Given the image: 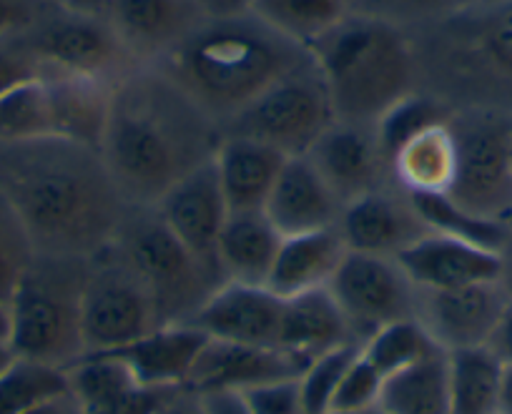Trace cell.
Here are the masks:
<instances>
[{
    "mask_svg": "<svg viewBox=\"0 0 512 414\" xmlns=\"http://www.w3.org/2000/svg\"><path fill=\"white\" fill-rule=\"evenodd\" d=\"M13 357H16V354H13L11 344L0 342V372H3V369L13 362Z\"/></svg>",
    "mask_w": 512,
    "mask_h": 414,
    "instance_id": "cell-53",
    "label": "cell"
},
{
    "mask_svg": "<svg viewBox=\"0 0 512 414\" xmlns=\"http://www.w3.org/2000/svg\"><path fill=\"white\" fill-rule=\"evenodd\" d=\"M452 108L445 106L440 98H435L432 93L420 91L402 98L400 103L384 113L377 123H374V131H377L379 144H382L384 156L390 161V156L405 144L407 138H412L415 133H420L422 128L432 126V123H440L450 116Z\"/></svg>",
    "mask_w": 512,
    "mask_h": 414,
    "instance_id": "cell-36",
    "label": "cell"
},
{
    "mask_svg": "<svg viewBox=\"0 0 512 414\" xmlns=\"http://www.w3.org/2000/svg\"><path fill=\"white\" fill-rule=\"evenodd\" d=\"M507 302L500 279L452 289H417L415 319L445 352L485 347Z\"/></svg>",
    "mask_w": 512,
    "mask_h": 414,
    "instance_id": "cell-13",
    "label": "cell"
},
{
    "mask_svg": "<svg viewBox=\"0 0 512 414\" xmlns=\"http://www.w3.org/2000/svg\"><path fill=\"white\" fill-rule=\"evenodd\" d=\"M221 138L219 123L166 73L139 66L113 86L98 154L128 206H156L214 159Z\"/></svg>",
    "mask_w": 512,
    "mask_h": 414,
    "instance_id": "cell-2",
    "label": "cell"
},
{
    "mask_svg": "<svg viewBox=\"0 0 512 414\" xmlns=\"http://www.w3.org/2000/svg\"><path fill=\"white\" fill-rule=\"evenodd\" d=\"M437 349L440 347L432 342V337L425 332V327L417 319H402V322L384 324V327H379L377 332H372L359 344V354L384 379L392 377L400 369L410 367V364L420 362V359L430 357Z\"/></svg>",
    "mask_w": 512,
    "mask_h": 414,
    "instance_id": "cell-35",
    "label": "cell"
},
{
    "mask_svg": "<svg viewBox=\"0 0 512 414\" xmlns=\"http://www.w3.org/2000/svg\"><path fill=\"white\" fill-rule=\"evenodd\" d=\"M482 3V0H352V11L379 16L402 28L432 21V18L450 16Z\"/></svg>",
    "mask_w": 512,
    "mask_h": 414,
    "instance_id": "cell-39",
    "label": "cell"
},
{
    "mask_svg": "<svg viewBox=\"0 0 512 414\" xmlns=\"http://www.w3.org/2000/svg\"><path fill=\"white\" fill-rule=\"evenodd\" d=\"M73 397L83 414H151L166 389H151L118 357L83 354L68 367Z\"/></svg>",
    "mask_w": 512,
    "mask_h": 414,
    "instance_id": "cell-22",
    "label": "cell"
},
{
    "mask_svg": "<svg viewBox=\"0 0 512 414\" xmlns=\"http://www.w3.org/2000/svg\"><path fill=\"white\" fill-rule=\"evenodd\" d=\"M502 362L487 347L447 352L450 414H497Z\"/></svg>",
    "mask_w": 512,
    "mask_h": 414,
    "instance_id": "cell-31",
    "label": "cell"
},
{
    "mask_svg": "<svg viewBox=\"0 0 512 414\" xmlns=\"http://www.w3.org/2000/svg\"><path fill=\"white\" fill-rule=\"evenodd\" d=\"M204 399L209 414H249L239 392H211Z\"/></svg>",
    "mask_w": 512,
    "mask_h": 414,
    "instance_id": "cell-46",
    "label": "cell"
},
{
    "mask_svg": "<svg viewBox=\"0 0 512 414\" xmlns=\"http://www.w3.org/2000/svg\"><path fill=\"white\" fill-rule=\"evenodd\" d=\"M11 327H13L11 304L0 302V342L11 344Z\"/></svg>",
    "mask_w": 512,
    "mask_h": 414,
    "instance_id": "cell-52",
    "label": "cell"
},
{
    "mask_svg": "<svg viewBox=\"0 0 512 414\" xmlns=\"http://www.w3.org/2000/svg\"><path fill=\"white\" fill-rule=\"evenodd\" d=\"M377 404L387 414H450L445 349L384 379Z\"/></svg>",
    "mask_w": 512,
    "mask_h": 414,
    "instance_id": "cell-30",
    "label": "cell"
},
{
    "mask_svg": "<svg viewBox=\"0 0 512 414\" xmlns=\"http://www.w3.org/2000/svg\"><path fill=\"white\" fill-rule=\"evenodd\" d=\"M282 239L264 211H229L216 249L226 282L267 287Z\"/></svg>",
    "mask_w": 512,
    "mask_h": 414,
    "instance_id": "cell-27",
    "label": "cell"
},
{
    "mask_svg": "<svg viewBox=\"0 0 512 414\" xmlns=\"http://www.w3.org/2000/svg\"><path fill=\"white\" fill-rule=\"evenodd\" d=\"M327 289L359 344L384 324L415 319L417 314V287L400 261L390 256L347 251Z\"/></svg>",
    "mask_w": 512,
    "mask_h": 414,
    "instance_id": "cell-12",
    "label": "cell"
},
{
    "mask_svg": "<svg viewBox=\"0 0 512 414\" xmlns=\"http://www.w3.org/2000/svg\"><path fill=\"white\" fill-rule=\"evenodd\" d=\"M304 156L344 206L369 191L395 184L374 126L334 121Z\"/></svg>",
    "mask_w": 512,
    "mask_h": 414,
    "instance_id": "cell-15",
    "label": "cell"
},
{
    "mask_svg": "<svg viewBox=\"0 0 512 414\" xmlns=\"http://www.w3.org/2000/svg\"><path fill=\"white\" fill-rule=\"evenodd\" d=\"M51 93L53 138L96 149L106 128L111 91L116 83L76 76H43Z\"/></svg>",
    "mask_w": 512,
    "mask_h": 414,
    "instance_id": "cell-29",
    "label": "cell"
},
{
    "mask_svg": "<svg viewBox=\"0 0 512 414\" xmlns=\"http://www.w3.org/2000/svg\"><path fill=\"white\" fill-rule=\"evenodd\" d=\"M46 6L61 8L71 13H91V16H103L108 8V0H43Z\"/></svg>",
    "mask_w": 512,
    "mask_h": 414,
    "instance_id": "cell-48",
    "label": "cell"
},
{
    "mask_svg": "<svg viewBox=\"0 0 512 414\" xmlns=\"http://www.w3.org/2000/svg\"><path fill=\"white\" fill-rule=\"evenodd\" d=\"M108 246L146 284L164 324L191 322L211 292L221 287L181 244L156 206H126Z\"/></svg>",
    "mask_w": 512,
    "mask_h": 414,
    "instance_id": "cell-7",
    "label": "cell"
},
{
    "mask_svg": "<svg viewBox=\"0 0 512 414\" xmlns=\"http://www.w3.org/2000/svg\"><path fill=\"white\" fill-rule=\"evenodd\" d=\"M151 414H209L204 394L191 387H171L161 394L159 404Z\"/></svg>",
    "mask_w": 512,
    "mask_h": 414,
    "instance_id": "cell-44",
    "label": "cell"
},
{
    "mask_svg": "<svg viewBox=\"0 0 512 414\" xmlns=\"http://www.w3.org/2000/svg\"><path fill=\"white\" fill-rule=\"evenodd\" d=\"M103 18L139 66H154L181 46L209 13L199 0H108Z\"/></svg>",
    "mask_w": 512,
    "mask_h": 414,
    "instance_id": "cell-17",
    "label": "cell"
},
{
    "mask_svg": "<svg viewBox=\"0 0 512 414\" xmlns=\"http://www.w3.org/2000/svg\"><path fill=\"white\" fill-rule=\"evenodd\" d=\"M307 362L279 347H251L209 339L189 374L186 387L199 394L244 392L254 384L299 377Z\"/></svg>",
    "mask_w": 512,
    "mask_h": 414,
    "instance_id": "cell-20",
    "label": "cell"
},
{
    "mask_svg": "<svg viewBox=\"0 0 512 414\" xmlns=\"http://www.w3.org/2000/svg\"><path fill=\"white\" fill-rule=\"evenodd\" d=\"M43 76H76L118 83L139 68L103 16L46 6L31 31L23 33Z\"/></svg>",
    "mask_w": 512,
    "mask_h": 414,
    "instance_id": "cell-11",
    "label": "cell"
},
{
    "mask_svg": "<svg viewBox=\"0 0 512 414\" xmlns=\"http://www.w3.org/2000/svg\"><path fill=\"white\" fill-rule=\"evenodd\" d=\"M405 31L420 91L450 108L512 111V0H482Z\"/></svg>",
    "mask_w": 512,
    "mask_h": 414,
    "instance_id": "cell-4",
    "label": "cell"
},
{
    "mask_svg": "<svg viewBox=\"0 0 512 414\" xmlns=\"http://www.w3.org/2000/svg\"><path fill=\"white\" fill-rule=\"evenodd\" d=\"M156 211L179 236L181 244L204 264V269L224 284L226 279L221 274L216 249H219L221 229L229 219V206L221 191L214 159L171 186L159 199Z\"/></svg>",
    "mask_w": 512,
    "mask_h": 414,
    "instance_id": "cell-14",
    "label": "cell"
},
{
    "mask_svg": "<svg viewBox=\"0 0 512 414\" xmlns=\"http://www.w3.org/2000/svg\"><path fill=\"white\" fill-rule=\"evenodd\" d=\"M91 256L33 254L11 299V349L16 357L68 369L86 354L81 297Z\"/></svg>",
    "mask_w": 512,
    "mask_h": 414,
    "instance_id": "cell-6",
    "label": "cell"
},
{
    "mask_svg": "<svg viewBox=\"0 0 512 414\" xmlns=\"http://www.w3.org/2000/svg\"><path fill=\"white\" fill-rule=\"evenodd\" d=\"M0 196L36 254L61 256L106 249L128 206L101 154L63 138L0 144Z\"/></svg>",
    "mask_w": 512,
    "mask_h": 414,
    "instance_id": "cell-1",
    "label": "cell"
},
{
    "mask_svg": "<svg viewBox=\"0 0 512 414\" xmlns=\"http://www.w3.org/2000/svg\"><path fill=\"white\" fill-rule=\"evenodd\" d=\"M43 68L38 63L36 53L28 46L26 36H13L0 41V96L18 88L21 83L41 78Z\"/></svg>",
    "mask_w": 512,
    "mask_h": 414,
    "instance_id": "cell-42",
    "label": "cell"
},
{
    "mask_svg": "<svg viewBox=\"0 0 512 414\" xmlns=\"http://www.w3.org/2000/svg\"><path fill=\"white\" fill-rule=\"evenodd\" d=\"M287 159L262 141L224 133L214 164L229 211H264Z\"/></svg>",
    "mask_w": 512,
    "mask_h": 414,
    "instance_id": "cell-24",
    "label": "cell"
},
{
    "mask_svg": "<svg viewBox=\"0 0 512 414\" xmlns=\"http://www.w3.org/2000/svg\"><path fill=\"white\" fill-rule=\"evenodd\" d=\"M342 344L359 342L354 339L347 317L327 287L284 299L277 339L279 349L309 364L314 357Z\"/></svg>",
    "mask_w": 512,
    "mask_h": 414,
    "instance_id": "cell-25",
    "label": "cell"
},
{
    "mask_svg": "<svg viewBox=\"0 0 512 414\" xmlns=\"http://www.w3.org/2000/svg\"><path fill=\"white\" fill-rule=\"evenodd\" d=\"M359 354V344H342L337 349L319 354L299 374V392H302L304 414H327L332 409V399L337 394L339 382L354 357Z\"/></svg>",
    "mask_w": 512,
    "mask_h": 414,
    "instance_id": "cell-37",
    "label": "cell"
},
{
    "mask_svg": "<svg viewBox=\"0 0 512 414\" xmlns=\"http://www.w3.org/2000/svg\"><path fill=\"white\" fill-rule=\"evenodd\" d=\"M284 299L269 287L224 282L191 317L209 339L251 347H277Z\"/></svg>",
    "mask_w": 512,
    "mask_h": 414,
    "instance_id": "cell-18",
    "label": "cell"
},
{
    "mask_svg": "<svg viewBox=\"0 0 512 414\" xmlns=\"http://www.w3.org/2000/svg\"><path fill=\"white\" fill-rule=\"evenodd\" d=\"M327 86L337 121L374 126L417 91V63L402 26L349 11L307 48Z\"/></svg>",
    "mask_w": 512,
    "mask_h": 414,
    "instance_id": "cell-5",
    "label": "cell"
},
{
    "mask_svg": "<svg viewBox=\"0 0 512 414\" xmlns=\"http://www.w3.org/2000/svg\"><path fill=\"white\" fill-rule=\"evenodd\" d=\"M455 179L450 196L477 219L512 229V111L487 106L452 108Z\"/></svg>",
    "mask_w": 512,
    "mask_h": 414,
    "instance_id": "cell-8",
    "label": "cell"
},
{
    "mask_svg": "<svg viewBox=\"0 0 512 414\" xmlns=\"http://www.w3.org/2000/svg\"><path fill=\"white\" fill-rule=\"evenodd\" d=\"M239 394L249 414H304L299 377L254 384Z\"/></svg>",
    "mask_w": 512,
    "mask_h": 414,
    "instance_id": "cell-41",
    "label": "cell"
},
{
    "mask_svg": "<svg viewBox=\"0 0 512 414\" xmlns=\"http://www.w3.org/2000/svg\"><path fill=\"white\" fill-rule=\"evenodd\" d=\"M485 347L490 349L502 364H512V302H507L505 312L497 319L495 329H492Z\"/></svg>",
    "mask_w": 512,
    "mask_h": 414,
    "instance_id": "cell-45",
    "label": "cell"
},
{
    "mask_svg": "<svg viewBox=\"0 0 512 414\" xmlns=\"http://www.w3.org/2000/svg\"><path fill=\"white\" fill-rule=\"evenodd\" d=\"M347 251L339 226L284 236L267 287L282 299L329 287Z\"/></svg>",
    "mask_w": 512,
    "mask_h": 414,
    "instance_id": "cell-26",
    "label": "cell"
},
{
    "mask_svg": "<svg viewBox=\"0 0 512 414\" xmlns=\"http://www.w3.org/2000/svg\"><path fill=\"white\" fill-rule=\"evenodd\" d=\"M342 209L339 196L329 189L307 156H289L284 161L277 184L264 204V214L282 236L337 226Z\"/></svg>",
    "mask_w": 512,
    "mask_h": 414,
    "instance_id": "cell-21",
    "label": "cell"
},
{
    "mask_svg": "<svg viewBox=\"0 0 512 414\" xmlns=\"http://www.w3.org/2000/svg\"><path fill=\"white\" fill-rule=\"evenodd\" d=\"M66 392H71L68 369L38 359L13 357L0 372V414H26Z\"/></svg>",
    "mask_w": 512,
    "mask_h": 414,
    "instance_id": "cell-33",
    "label": "cell"
},
{
    "mask_svg": "<svg viewBox=\"0 0 512 414\" xmlns=\"http://www.w3.org/2000/svg\"><path fill=\"white\" fill-rule=\"evenodd\" d=\"M352 11V0H251L249 13L309 48Z\"/></svg>",
    "mask_w": 512,
    "mask_h": 414,
    "instance_id": "cell-32",
    "label": "cell"
},
{
    "mask_svg": "<svg viewBox=\"0 0 512 414\" xmlns=\"http://www.w3.org/2000/svg\"><path fill=\"white\" fill-rule=\"evenodd\" d=\"M337 121L327 86L312 56L274 81L224 126L226 136L262 141L284 156H304Z\"/></svg>",
    "mask_w": 512,
    "mask_h": 414,
    "instance_id": "cell-9",
    "label": "cell"
},
{
    "mask_svg": "<svg viewBox=\"0 0 512 414\" xmlns=\"http://www.w3.org/2000/svg\"><path fill=\"white\" fill-rule=\"evenodd\" d=\"M337 226L349 251L390 259H397L402 251L432 231L412 196L395 184L349 201Z\"/></svg>",
    "mask_w": 512,
    "mask_h": 414,
    "instance_id": "cell-16",
    "label": "cell"
},
{
    "mask_svg": "<svg viewBox=\"0 0 512 414\" xmlns=\"http://www.w3.org/2000/svg\"><path fill=\"white\" fill-rule=\"evenodd\" d=\"M327 414H387V412H384L379 404H374V407H367V409H349V412H327Z\"/></svg>",
    "mask_w": 512,
    "mask_h": 414,
    "instance_id": "cell-54",
    "label": "cell"
},
{
    "mask_svg": "<svg viewBox=\"0 0 512 414\" xmlns=\"http://www.w3.org/2000/svg\"><path fill=\"white\" fill-rule=\"evenodd\" d=\"M154 297L116 251L106 246L88 261L81 297V332L86 354L113 352L161 327Z\"/></svg>",
    "mask_w": 512,
    "mask_h": 414,
    "instance_id": "cell-10",
    "label": "cell"
},
{
    "mask_svg": "<svg viewBox=\"0 0 512 414\" xmlns=\"http://www.w3.org/2000/svg\"><path fill=\"white\" fill-rule=\"evenodd\" d=\"M497 414H512V364H502Z\"/></svg>",
    "mask_w": 512,
    "mask_h": 414,
    "instance_id": "cell-50",
    "label": "cell"
},
{
    "mask_svg": "<svg viewBox=\"0 0 512 414\" xmlns=\"http://www.w3.org/2000/svg\"><path fill=\"white\" fill-rule=\"evenodd\" d=\"M26 414H83V409L78 404V399L73 397V392H66L61 397H53L48 402L38 404V407H33Z\"/></svg>",
    "mask_w": 512,
    "mask_h": 414,
    "instance_id": "cell-47",
    "label": "cell"
},
{
    "mask_svg": "<svg viewBox=\"0 0 512 414\" xmlns=\"http://www.w3.org/2000/svg\"><path fill=\"white\" fill-rule=\"evenodd\" d=\"M249 3L251 0H199V6L209 16H231V13L249 11Z\"/></svg>",
    "mask_w": 512,
    "mask_h": 414,
    "instance_id": "cell-49",
    "label": "cell"
},
{
    "mask_svg": "<svg viewBox=\"0 0 512 414\" xmlns=\"http://www.w3.org/2000/svg\"><path fill=\"white\" fill-rule=\"evenodd\" d=\"M209 337L191 322L161 324L154 332L144 334L126 347L113 349V357L121 359L141 384L151 389L186 387L194 362Z\"/></svg>",
    "mask_w": 512,
    "mask_h": 414,
    "instance_id": "cell-23",
    "label": "cell"
},
{
    "mask_svg": "<svg viewBox=\"0 0 512 414\" xmlns=\"http://www.w3.org/2000/svg\"><path fill=\"white\" fill-rule=\"evenodd\" d=\"M33 254L36 249H33L26 229L13 214L8 201L0 196V302L11 304Z\"/></svg>",
    "mask_w": 512,
    "mask_h": 414,
    "instance_id": "cell-38",
    "label": "cell"
},
{
    "mask_svg": "<svg viewBox=\"0 0 512 414\" xmlns=\"http://www.w3.org/2000/svg\"><path fill=\"white\" fill-rule=\"evenodd\" d=\"M382 384V374L362 354H357L354 362L347 367V372H344L342 382H339L329 412H349V409L374 407L379 399V392H382Z\"/></svg>",
    "mask_w": 512,
    "mask_h": 414,
    "instance_id": "cell-40",
    "label": "cell"
},
{
    "mask_svg": "<svg viewBox=\"0 0 512 414\" xmlns=\"http://www.w3.org/2000/svg\"><path fill=\"white\" fill-rule=\"evenodd\" d=\"M417 289H452L477 282H497L502 254L475 241L430 231L397 256Z\"/></svg>",
    "mask_w": 512,
    "mask_h": 414,
    "instance_id": "cell-19",
    "label": "cell"
},
{
    "mask_svg": "<svg viewBox=\"0 0 512 414\" xmlns=\"http://www.w3.org/2000/svg\"><path fill=\"white\" fill-rule=\"evenodd\" d=\"M43 11V0H0V41L31 31Z\"/></svg>",
    "mask_w": 512,
    "mask_h": 414,
    "instance_id": "cell-43",
    "label": "cell"
},
{
    "mask_svg": "<svg viewBox=\"0 0 512 414\" xmlns=\"http://www.w3.org/2000/svg\"><path fill=\"white\" fill-rule=\"evenodd\" d=\"M53 138L51 93L46 78H33L0 96V144Z\"/></svg>",
    "mask_w": 512,
    "mask_h": 414,
    "instance_id": "cell-34",
    "label": "cell"
},
{
    "mask_svg": "<svg viewBox=\"0 0 512 414\" xmlns=\"http://www.w3.org/2000/svg\"><path fill=\"white\" fill-rule=\"evenodd\" d=\"M447 118L422 128L390 156L392 181L405 194L425 196L450 191L455 179V138Z\"/></svg>",
    "mask_w": 512,
    "mask_h": 414,
    "instance_id": "cell-28",
    "label": "cell"
},
{
    "mask_svg": "<svg viewBox=\"0 0 512 414\" xmlns=\"http://www.w3.org/2000/svg\"><path fill=\"white\" fill-rule=\"evenodd\" d=\"M502 271H500V284L502 289H505L507 299L512 302V231L510 236H507L505 246H502Z\"/></svg>",
    "mask_w": 512,
    "mask_h": 414,
    "instance_id": "cell-51",
    "label": "cell"
},
{
    "mask_svg": "<svg viewBox=\"0 0 512 414\" xmlns=\"http://www.w3.org/2000/svg\"><path fill=\"white\" fill-rule=\"evenodd\" d=\"M309 51L249 11L209 16L181 46L154 63L211 121L224 126L297 68Z\"/></svg>",
    "mask_w": 512,
    "mask_h": 414,
    "instance_id": "cell-3",
    "label": "cell"
}]
</instances>
